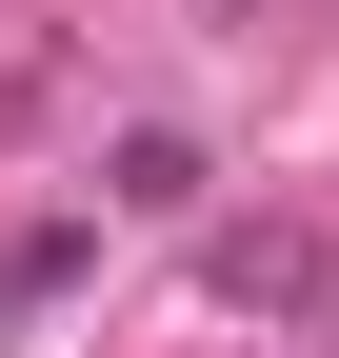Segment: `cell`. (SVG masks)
I'll return each mask as SVG.
<instances>
[{"label": "cell", "instance_id": "obj_1", "mask_svg": "<svg viewBox=\"0 0 339 358\" xmlns=\"http://www.w3.org/2000/svg\"><path fill=\"white\" fill-rule=\"evenodd\" d=\"M100 199H120V219H180V199H200V140H180V120H140V140L100 159Z\"/></svg>", "mask_w": 339, "mask_h": 358}, {"label": "cell", "instance_id": "obj_2", "mask_svg": "<svg viewBox=\"0 0 339 358\" xmlns=\"http://www.w3.org/2000/svg\"><path fill=\"white\" fill-rule=\"evenodd\" d=\"M60 279H80V219H40V239H0V319H40Z\"/></svg>", "mask_w": 339, "mask_h": 358}]
</instances>
